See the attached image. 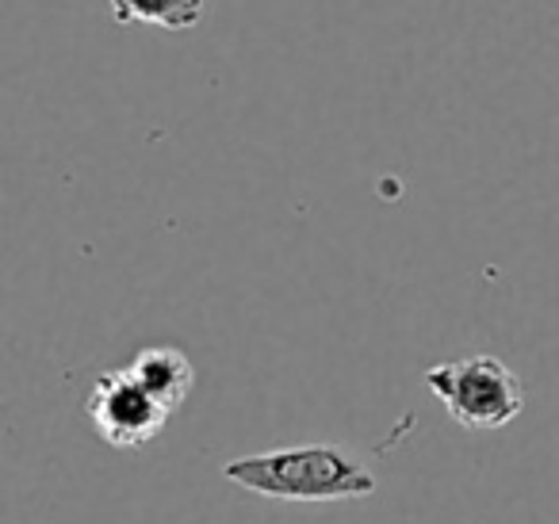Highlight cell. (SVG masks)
Listing matches in <instances>:
<instances>
[{
  "label": "cell",
  "mask_w": 559,
  "mask_h": 524,
  "mask_svg": "<svg viewBox=\"0 0 559 524\" xmlns=\"http://www.w3.org/2000/svg\"><path fill=\"white\" fill-rule=\"evenodd\" d=\"M223 475L241 490L276 501H349L376 490L372 471L337 444H299L241 455L226 463Z\"/></svg>",
  "instance_id": "1"
},
{
  "label": "cell",
  "mask_w": 559,
  "mask_h": 524,
  "mask_svg": "<svg viewBox=\"0 0 559 524\" xmlns=\"http://www.w3.org/2000/svg\"><path fill=\"white\" fill-rule=\"evenodd\" d=\"M429 391L464 429H506L525 409L518 376L498 356H464L426 371Z\"/></svg>",
  "instance_id": "2"
},
{
  "label": "cell",
  "mask_w": 559,
  "mask_h": 524,
  "mask_svg": "<svg viewBox=\"0 0 559 524\" xmlns=\"http://www.w3.org/2000/svg\"><path fill=\"white\" fill-rule=\"evenodd\" d=\"M85 414L93 429L111 448H142L157 440L169 421V409L139 383L131 368L104 371L93 383V394L85 402Z\"/></svg>",
  "instance_id": "3"
},
{
  "label": "cell",
  "mask_w": 559,
  "mask_h": 524,
  "mask_svg": "<svg viewBox=\"0 0 559 524\" xmlns=\"http://www.w3.org/2000/svg\"><path fill=\"white\" fill-rule=\"evenodd\" d=\"M127 368L139 376V383L162 402L165 409H180L185 398L192 394V383H195V371H192V360H188L180 348L173 345H154V348H142Z\"/></svg>",
  "instance_id": "4"
},
{
  "label": "cell",
  "mask_w": 559,
  "mask_h": 524,
  "mask_svg": "<svg viewBox=\"0 0 559 524\" xmlns=\"http://www.w3.org/2000/svg\"><path fill=\"white\" fill-rule=\"evenodd\" d=\"M119 24H157L169 32L195 27L203 16V0H108Z\"/></svg>",
  "instance_id": "5"
}]
</instances>
